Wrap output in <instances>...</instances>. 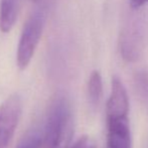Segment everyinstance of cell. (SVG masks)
<instances>
[{
    "mask_svg": "<svg viewBox=\"0 0 148 148\" xmlns=\"http://www.w3.org/2000/svg\"><path fill=\"white\" fill-rule=\"evenodd\" d=\"M129 110L127 90L121 79L114 76L111 94L106 104L108 148H132Z\"/></svg>",
    "mask_w": 148,
    "mask_h": 148,
    "instance_id": "cell-1",
    "label": "cell"
},
{
    "mask_svg": "<svg viewBox=\"0 0 148 148\" xmlns=\"http://www.w3.org/2000/svg\"><path fill=\"white\" fill-rule=\"evenodd\" d=\"M42 148H70L74 134V114L71 101L64 94L53 98L43 124Z\"/></svg>",
    "mask_w": 148,
    "mask_h": 148,
    "instance_id": "cell-2",
    "label": "cell"
},
{
    "mask_svg": "<svg viewBox=\"0 0 148 148\" xmlns=\"http://www.w3.org/2000/svg\"><path fill=\"white\" fill-rule=\"evenodd\" d=\"M45 26V17L40 11H35L24 23L16 53V64L25 70L35 53Z\"/></svg>",
    "mask_w": 148,
    "mask_h": 148,
    "instance_id": "cell-3",
    "label": "cell"
},
{
    "mask_svg": "<svg viewBox=\"0 0 148 148\" xmlns=\"http://www.w3.org/2000/svg\"><path fill=\"white\" fill-rule=\"evenodd\" d=\"M147 26L142 18L132 20L125 26L120 36V51L127 62H135L140 58L145 47Z\"/></svg>",
    "mask_w": 148,
    "mask_h": 148,
    "instance_id": "cell-4",
    "label": "cell"
},
{
    "mask_svg": "<svg viewBox=\"0 0 148 148\" xmlns=\"http://www.w3.org/2000/svg\"><path fill=\"white\" fill-rule=\"evenodd\" d=\"M22 103L14 94L0 105V148H7L14 135L21 115Z\"/></svg>",
    "mask_w": 148,
    "mask_h": 148,
    "instance_id": "cell-5",
    "label": "cell"
},
{
    "mask_svg": "<svg viewBox=\"0 0 148 148\" xmlns=\"http://www.w3.org/2000/svg\"><path fill=\"white\" fill-rule=\"evenodd\" d=\"M19 0H1L0 2V30L9 32L17 19Z\"/></svg>",
    "mask_w": 148,
    "mask_h": 148,
    "instance_id": "cell-6",
    "label": "cell"
},
{
    "mask_svg": "<svg viewBox=\"0 0 148 148\" xmlns=\"http://www.w3.org/2000/svg\"><path fill=\"white\" fill-rule=\"evenodd\" d=\"M87 94L91 107L96 109L99 106L103 95V82L101 74L98 71H93L90 75L87 85Z\"/></svg>",
    "mask_w": 148,
    "mask_h": 148,
    "instance_id": "cell-7",
    "label": "cell"
},
{
    "mask_svg": "<svg viewBox=\"0 0 148 148\" xmlns=\"http://www.w3.org/2000/svg\"><path fill=\"white\" fill-rule=\"evenodd\" d=\"M42 146L43 127L35 125L22 136L15 148H42Z\"/></svg>",
    "mask_w": 148,
    "mask_h": 148,
    "instance_id": "cell-8",
    "label": "cell"
},
{
    "mask_svg": "<svg viewBox=\"0 0 148 148\" xmlns=\"http://www.w3.org/2000/svg\"><path fill=\"white\" fill-rule=\"evenodd\" d=\"M70 148H96V147H95L94 142L89 138L88 136H82Z\"/></svg>",
    "mask_w": 148,
    "mask_h": 148,
    "instance_id": "cell-9",
    "label": "cell"
},
{
    "mask_svg": "<svg viewBox=\"0 0 148 148\" xmlns=\"http://www.w3.org/2000/svg\"><path fill=\"white\" fill-rule=\"evenodd\" d=\"M130 7L132 9H139V8L143 7L144 5H146L148 3V0H130Z\"/></svg>",
    "mask_w": 148,
    "mask_h": 148,
    "instance_id": "cell-10",
    "label": "cell"
},
{
    "mask_svg": "<svg viewBox=\"0 0 148 148\" xmlns=\"http://www.w3.org/2000/svg\"><path fill=\"white\" fill-rule=\"evenodd\" d=\"M32 1H36V0H32Z\"/></svg>",
    "mask_w": 148,
    "mask_h": 148,
    "instance_id": "cell-11",
    "label": "cell"
}]
</instances>
